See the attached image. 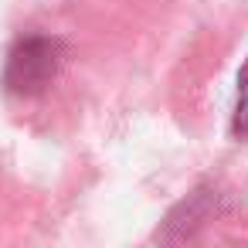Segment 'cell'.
Here are the masks:
<instances>
[{
	"label": "cell",
	"instance_id": "cell-1",
	"mask_svg": "<svg viewBox=\"0 0 248 248\" xmlns=\"http://www.w3.org/2000/svg\"><path fill=\"white\" fill-rule=\"evenodd\" d=\"M65 62V45L48 34H28L21 38L4 65V89L17 99H34L58 78Z\"/></svg>",
	"mask_w": 248,
	"mask_h": 248
},
{
	"label": "cell",
	"instance_id": "cell-2",
	"mask_svg": "<svg viewBox=\"0 0 248 248\" xmlns=\"http://www.w3.org/2000/svg\"><path fill=\"white\" fill-rule=\"evenodd\" d=\"M231 133L248 136V62L238 72V102H234V116H231Z\"/></svg>",
	"mask_w": 248,
	"mask_h": 248
}]
</instances>
